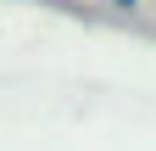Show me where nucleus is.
<instances>
[{"label": "nucleus", "instance_id": "1", "mask_svg": "<svg viewBox=\"0 0 156 151\" xmlns=\"http://www.w3.org/2000/svg\"><path fill=\"white\" fill-rule=\"evenodd\" d=\"M117 6H140V0H117Z\"/></svg>", "mask_w": 156, "mask_h": 151}]
</instances>
